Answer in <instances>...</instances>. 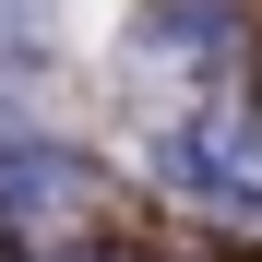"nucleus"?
<instances>
[{"mask_svg": "<svg viewBox=\"0 0 262 262\" xmlns=\"http://www.w3.org/2000/svg\"><path fill=\"white\" fill-rule=\"evenodd\" d=\"M227 60H238L227 0H143L131 12V72L143 83H227Z\"/></svg>", "mask_w": 262, "mask_h": 262, "instance_id": "1", "label": "nucleus"}, {"mask_svg": "<svg viewBox=\"0 0 262 262\" xmlns=\"http://www.w3.org/2000/svg\"><path fill=\"white\" fill-rule=\"evenodd\" d=\"M60 36V0H0V60H48Z\"/></svg>", "mask_w": 262, "mask_h": 262, "instance_id": "2", "label": "nucleus"}, {"mask_svg": "<svg viewBox=\"0 0 262 262\" xmlns=\"http://www.w3.org/2000/svg\"><path fill=\"white\" fill-rule=\"evenodd\" d=\"M60 262H107V250H60Z\"/></svg>", "mask_w": 262, "mask_h": 262, "instance_id": "3", "label": "nucleus"}]
</instances>
